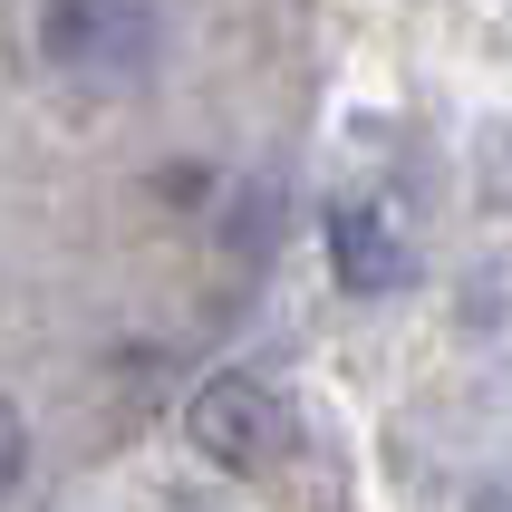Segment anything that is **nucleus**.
I'll return each instance as SVG.
<instances>
[{
    "instance_id": "1",
    "label": "nucleus",
    "mask_w": 512,
    "mask_h": 512,
    "mask_svg": "<svg viewBox=\"0 0 512 512\" xmlns=\"http://www.w3.org/2000/svg\"><path fill=\"white\" fill-rule=\"evenodd\" d=\"M29 39H39V68L78 97H136L174 49L165 10H145V0H58L29 20Z\"/></svg>"
},
{
    "instance_id": "2",
    "label": "nucleus",
    "mask_w": 512,
    "mask_h": 512,
    "mask_svg": "<svg viewBox=\"0 0 512 512\" xmlns=\"http://www.w3.org/2000/svg\"><path fill=\"white\" fill-rule=\"evenodd\" d=\"M184 435H194V455H213L223 474H271V464L300 445V416H290V397L271 377H203Z\"/></svg>"
},
{
    "instance_id": "3",
    "label": "nucleus",
    "mask_w": 512,
    "mask_h": 512,
    "mask_svg": "<svg viewBox=\"0 0 512 512\" xmlns=\"http://www.w3.org/2000/svg\"><path fill=\"white\" fill-rule=\"evenodd\" d=\"M329 261H339L348 290H397L406 281V242H397V223L377 203H339L329 213Z\"/></svg>"
},
{
    "instance_id": "4",
    "label": "nucleus",
    "mask_w": 512,
    "mask_h": 512,
    "mask_svg": "<svg viewBox=\"0 0 512 512\" xmlns=\"http://www.w3.org/2000/svg\"><path fill=\"white\" fill-rule=\"evenodd\" d=\"M20 474H29V416L10 397H0V503L20 493Z\"/></svg>"
}]
</instances>
